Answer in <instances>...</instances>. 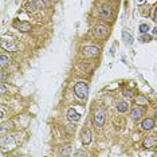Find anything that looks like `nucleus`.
Here are the masks:
<instances>
[{"mask_svg":"<svg viewBox=\"0 0 157 157\" xmlns=\"http://www.w3.org/2000/svg\"><path fill=\"white\" fill-rule=\"evenodd\" d=\"M99 54V49L95 46H85L82 49V55L85 58H94Z\"/></svg>","mask_w":157,"mask_h":157,"instance_id":"nucleus-2","label":"nucleus"},{"mask_svg":"<svg viewBox=\"0 0 157 157\" xmlns=\"http://www.w3.org/2000/svg\"><path fill=\"white\" fill-rule=\"evenodd\" d=\"M0 91H1V94H4V93H6V86H4L3 83H1V87H0Z\"/></svg>","mask_w":157,"mask_h":157,"instance_id":"nucleus-25","label":"nucleus"},{"mask_svg":"<svg viewBox=\"0 0 157 157\" xmlns=\"http://www.w3.org/2000/svg\"><path fill=\"white\" fill-rule=\"evenodd\" d=\"M138 30H140V32H141V34H147V32L149 31V26H148L147 23H142V24H140Z\"/></svg>","mask_w":157,"mask_h":157,"instance_id":"nucleus-18","label":"nucleus"},{"mask_svg":"<svg viewBox=\"0 0 157 157\" xmlns=\"http://www.w3.org/2000/svg\"><path fill=\"white\" fill-rule=\"evenodd\" d=\"M144 114V109L142 108H133L132 112H130V117H132V119H138L141 115Z\"/></svg>","mask_w":157,"mask_h":157,"instance_id":"nucleus-9","label":"nucleus"},{"mask_svg":"<svg viewBox=\"0 0 157 157\" xmlns=\"http://www.w3.org/2000/svg\"><path fill=\"white\" fill-rule=\"evenodd\" d=\"M74 93L77 95L79 99H86L87 98V94H89V85L83 81L81 82H77L74 85Z\"/></svg>","mask_w":157,"mask_h":157,"instance_id":"nucleus-1","label":"nucleus"},{"mask_svg":"<svg viewBox=\"0 0 157 157\" xmlns=\"http://www.w3.org/2000/svg\"><path fill=\"white\" fill-rule=\"evenodd\" d=\"M1 47L6 50H15L16 49V44L14 43V40H6V39H1Z\"/></svg>","mask_w":157,"mask_h":157,"instance_id":"nucleus-12","label":"nucleus"},{"mask_svg":"<svg viewBox=\"0 0 157 157\" xmlns=\"http://www.w3.org/2000/svg\"><path fill=\"white\" fill-rule=\"evenodd\" d=\"M138 1H140V3H141V1H144V0H138Z\"/></svg>","mask_w":157,"mask_h":157,"instance_id":"nucleus-28","label":"nucleus"},{"mask_svg":"<svg viewBox=\"0 0 157 157\" xmlns=\"http://www.w3.org/2000/svg\"><path fill=\"white\" fill-rule=\"evenodd\" d=\"M137 104L138 105H147L148 104V99L145 97H144V95H138V98H137Z\"/></svg>","mask_w":157,"mask_h":157,"instance_id":"nucleus-20","label":"nucleus"},{"mask_svg":"<svg viewBox=\"0 0 157 157\" xmlns=\"http://www.w3.org/2000/svg\"><path fill=\"white\" fill-rule=\"evenodd\" d=\"M34 1H35V4H36V7L38 8H44L50 4L49 0H34Z\"/></svg>","mask_w":157,"mask_h":157,"instance_id":"nucleus-15","label":"nucleus"},{"mask_svg":"<svg viewBox=\"0 0 157 157\" xmlns=\"http://www.w3.org/2000/svg\"><path fill=\"white\" fill-rule=\"evenodd\" d=\"M66 130L69 134H74V132H75V126L71 125V124H69V125L66 126Z\"/></svg>","mask_w":157,"mask_h":157,"instance_id":"nucleus-22","label":"nucleus"},{"mask_svg":"<svg viewBox=\"0 0 157 157\" xmlns=\"http://www.w3.org/2000/svg\"><path fill=\"white\" fill-rule=\"evenodd\" d=\"M94 124L97 128H102L105 124V113L102 109H99L97 113L94 114Z\"/></svg>","mask_w":157,"mask_h":157,"instance_id":"nucleus-6","label":"nucleus"},{"mask_svg":"<svg viewBox=\"0 0 157 157\" xmlns=\"http://www.w3.org/2000/svg\"><path fill=\"white\" fill-rule=\"evenodd\" d=\"M6 117V112H4V109H1V118H4Z\"/></svg>","mask_w":157,"mask_h":157,"instance_id":"nucleus-27","label":"nucleus"},{"mask_svg":"<svg viewBox=\"0 0 157 157\" xmlns=\"http://www.w3.org/2000/svg\"><path fill=\"white\" fill-rule=\"evenodd\" d=\"M67 118H69L70 121H73V122H77V121H79L81 119V115L75 109L70 108L69 110H67Z\"/></svg>","mask_w":157,"mask_h":157,"instance_id":"nucleus-8","label":"nucleus"},{"mask_svg":"<svg viewBox=\"0 0 157 157\" xmlns=\"http://www.w3.org/2000/svg\"><path fill=\"white\" fill-rule=\"evenodd\" d=\"M140 40H141V42H144V43H148V42H150V40H152V36H150V35H147V34H142V36L140 38Z\"/></svg>","mask_w":157,"mask_h":157,"instance_id":"nucleus-19","label":"nucleus"},{"mask_svg":"<svg viewBox=\"0 0 157 157\" xmlns=\"http://www.w3.org/2000/svg\"><path fill=\"white\" fill-rule=\"evenodd\" d=\"M154 126V119L153 118H145L142 122H141V128H142L144 130H149L152 129Z\"/></svg>","mask_w":157,"mask_h":157,"instance_id":"nucleus-10","label":"nucleus"},{"mask_svg":"<svg viewBox=\"0 0 157 157\" xmlns=\"http://www.w3.org/2000/svg\"><path fill=\"white\" fill-rule=\"evenodd\" d=\"M99 16H101L102 19H110V16H112V8H110V6L104 4V6L99 8Z\"/></svg>","mask_w":157,"mask_h":157,"instance_id":"nucleus-7","label":"nucleus"},{"mask_svg":"<svg viewBox=\"0 0 157 157\" xmlns=\"http://www.w3.org/2000/svg\"><path fill=\"white\" fill-rule=\"evenodd\" d=\"M152 34H153V35H157V26L153 28V31H152Z\"/></svg>","mask_w":157,"mask_h":157,"instance_id":"nucleus-26","label":"nucleus"},{"mask_svg":"<svg viewBox=\"0 0 157 157\" xmlns=\"http://www.w3.org/2000/svg\"><path fill=\"white\" fill-rule=\"evenodd\" d=\"M122 39L125 40L126 44H132L133 40H134V39H133V36L128 31H122Z\"/></svg>","mask_w":157,"mask_h":157,"instance_id":"nucleus-13","label":"nucleus"},{"mask_svg":"<svg viewBox=\"0 0 157 157\" xmlns=\"http://www.w3.org/2000/svg\"><path fill=\"white\" fill-rule=\"evenodd\" d=\"M82 142H83L85 145H89V144L91 142V132L89 129H85L83 132H82Z\"/></svg>","mask_w":157,"mask_h":157,"instance_id":"nucleus-11","label":"nucleus"},{"mask_svg":"<svg viewBox=\"0 0 157 157\" xmlns=\"http://www.w3.org/2000/svg\"><path fill=\"white\" fill-rule=\"evenodd\" d=\"M70 153H71V145H66V147L62 148V150H60V154L62 156H69Z\"/></svg>","mask_w":157,"mask_h":157,"instance_id":"nucleus-16","label":"nucleus"},{"mask_svg":"<svg viewBox=\"0 0 157 157\" xmlns=\"http://www.w3.org/2000/svg\"><path fill=\"white\" fill-rule=\"evenodd\" d=\"M142 147L145 149H153V148L157 147V137L156 136H149V137H145L142 142Z\"/></svg>","mask_w":157,"mask_h":157,"instance_id":"nucleus-4","label":"nucleus"},{"mask_svg":"<svg viewBox=\"0 0 157 157\" xmlns=\"http://www.w3.org/2000/svg\"><path fill=\"white\" fill-rule=\"evenodd\" d=\"M109 32V28L104 24H98L93 28V35H94L95 38H99V39H104Z\"/></svg>","mask_w":157,"mask_h":157,"instance_id":"nucleus-3","label":"nucleus"},{"mask_svg":"<svg viewBox=\"0 0 157 157\" xmlns=\"http://www.w3.org/2000/svg\"><path fill=\"white\" fill-rule=\"evenodd\" d=\"M124 95H125L126 98H132V97H133V95H132V91H128V90L124 91Z\"/></svg>","mask_w":157,"mask_h":157,"instance_id":"nucleus-23","label":"nucleus"},{"mask_svg":"<svg viewBox=\"0 0 157 157\" xmlns=\"http://www.w3.org/2000/svg\"><path fill=\"white\" fill-rule=\"evenodd\" d=\"M74 156H86V153H85V152H82V150H78V152H75V153H74Z\"/></svg>","mask_w":157,"mask_h":157,"instance_id":"nucleus-24","label":"nucleus"},{"mask_svg":"<svg viewBox=\"0 0 157 157\" xmlns=\"http://www.w3.org/2000/svg\"><path fill=\"white\" fill-rule=\"evenodd\" d=\"M8 63H10V58H8L7 55H1V56H0V65H1V67L7 66Z\"/></svg>","mask_w":157,"mask_h":157,"instance_id":"nucleus-17","label":"nucleus"},{"mask_svg":"<svg viewBox=\"0 0 157 157\" xmlns=\"http://www.w3.org/2000/svg\"><path fill=\"white\" fill-rule=\"evenodd\" d=\"M128 108H129V105H128V102L125 101H121L117 104V110H118L119 113H125L126 110H128Z\"/></svg>","mask_w":157,"mask_h":157,"instance_id":"nucleus-14","label":"nucleus"},{"mask_svg":"<svg viewBox=\"0 0 157 157\" xmlns=\"http://www.w3.org/2000/svg\"><path fill=\"white\" fill-rule=\"evenodd\" d=\"M14 28H16V30H19L22 32H27V31H31V24L28 22L16 20V22H14Z\"/></svg>","mask_w":157,"mask_h":157,"instance_id":"nucleus-5","label":"nucleus"},{"mask_svg":"<svg viewBox=\"0 0 157 157\" xmlns=\"http://www.w3.org/2000/svg\"><path fill=\"white\" fill-rule=\"evenodd\" d=\"M12 141H14V137H12V136H7V138H3V140H1V145L4 147L6 144H11Z\"/></svg>","mask_w":157,"mask_h":157,"instance_id":"nucleus-21","label":"nucleus"}]
</instances>
